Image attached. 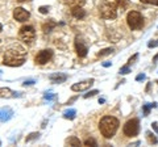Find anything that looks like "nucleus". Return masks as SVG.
Returning a JSON list of instances; mask_svg holds the SVG:
<instances>
[{
    "instance_id": "f257e3e1",
    "label": "nucleus",
    "mask_w": 158,
    "mask_h": 147,
    "mask_svg": "<svg viewBox=\"0 0 158 147\" xmlns=\"http://www.w3.org/2000/svg\"><path fill=\"white\" fill-rule=\"evenodd\" d=\"M25 57H27V51L21 45L13 43L12 46H9L7 49L6 54H4V65L6 66H11V67H19L23 66L25 62Z\"/></svg>"
},
{
    "instance_id": "f03ea898",
    "label": "nucleus",
    "mask_w": 158,
    "mask_h": 147,
    "mask_svg": "<svg viewBox=\"0 0 158 147\" xmlns=\"http://www.w3.org/2000/svg\"><path fill=\"white\" fill-rule=\"evenodd\" d=\"M118 125H120V122H118V120L116 118V117L104 116L100 120V122H99V130H100V133L104 138L110 139L116 134V131L118 129Z\"/></svg>"
},
{
    "instance_id": "7ed1b4c3",
    "label": "nucleus",
    "mask_w": 158,
    "mask_h": 147,
    "mask_svg": "<svg viewBox=\"0 0 158 147\" xmlns=\"http://www.w3.org/2000/svg\"><path fill=\"white\" fill-rule=\"evenodd\" d=\"M127 24L132 30H138L144 26V17L137 11H131L127 14Z\"/></svg>"
},
{
    "instance_id": "20e7f679",
    "label": "nucleus",
    "mask_w": 158,
    "mask_h": 147,
    "mask_svg": "<svg viewBox=\"0 0 158 147\" xmlns=\"http://www.w3.org/2000/svg\"><path fill=\"white\" fill-rule=\"evenodd\" d=\"M116 4L113 3H104L99 7V13L100 17L104 20H115L117 17V9H116Z\"/></svg>"
},
{
    "instance_id": "39448f33",
    "label": "nucleus",
    "mask_w": 158,
    "mask_h": 147,
    "mask_svg": "<svg viewBox=\"0 0 158 147\" xmlns=\"http://www.w3.org/2000/svg\"><path fill=\"white\" fill-rule=\"evenodd\" d=\"M19 38L23 42H25L27 45H31L34 41V38H36V30L31 25H24L19 30Z\"/></svg>"
},
{
    "instance_id": "423d86ee",
    "label": "nucleus",
    "mask_w": 158,
    "mask_h": 147,
    "mask_svg": "<svg viewBox=\"0 0 158 147\" xmlns=\"http://www.w3.org/2000/svg\"><path fill=\"white\" fill-rule=\"evenodd\" d=\"M123 131H124V134L127 137H136L138 134V131H140V121L137 118H132L129 121H127Z\"/></svg>"
},
{
    "instance_id": "0eeeda50",
    "label": "nucleus",
    "mask_w": 158,
    "mask_h": 147,
    "mask_svg": "<svg viewBox=\"0 0 158 147\" xmlns=\"http://www.w3.org/2000/svg\"><path fill=\"white\" fill-rule=\"evenodd\" d=\"M53 58V51L50 49H45V50H41L38 51V54L34 58V62H36V65H46V63L50 61Z\"/></svg>"
},
{
    "instance_id": "6e6552de",
    "label": "nucleus",
    "mask_w": 158,
    "mask_h": 147,
    "mask_svg": "<svg viewBox=\"0 0 158 147\" xmlns=\"http://www.w3.org/2000/svg\"><path fill=\"white\" fill-rule=\"evenodd\" d=\"M13 17H15V20L16 21L24 22V21H27L28 18L31 17V13H29L27 9H24L21 7H17V8L13 9Z\"/></svg>"
},
{
    "instance_id": "1a4fd4ad",
    "label": "nucleus",
    "mask_w": 158,
    "mask_h": 147,
    "mask_svg": "<svg viewBox=\"0 0 158 147\" xmlns=\"http://www.w3.org/2000/svg\"><path fill=\"white\" fill-rule=\"evenodd\" d=\"M94 83H95V80H94V79H87V80H83L81 83H75V84L71 85V91H74V92L87 91L88 88L94 84Z\"/></svg>"
},
{
    "instance_id": "9d476101",
    "label": "nucleus",
    "mask_w": 158,
    "mask_h": 147,
    "mask_svg": "<svg viewBox=\"0 0 158 147\" xmlns=\"http://www.w3.org/2000/svg\"><path fill=\"white\" fill-rule=\"evenodd\" d=\"M0 97H2V99H15V97H21V93L9 89V88L0 87Z\"/></svg>"
},
{
    "instance_id": "9b49d317",
    "label": "nucleus",
    "mask_w": 158,
    "mask_h": 147,
    "mask_svg": "<svg viewBox=\"0 0 158 147\" xmlns=\"http://www.w3.org/2000/svg\"><path fill=\"white\" fill-rule=\"evenodd\" d=\"M13 110L9 106H3L0 108V122H7L13 117Z\"/></svg>"
},
{
    "instance_id": "f8f14e48",
    "label": "nucleus",
    "mask_w": 158,
    "mask_h": 147,
    "mask_svg": "<svg viewBox=\"0 0 158 147\" xmlns=\"http://www.w3.org/2000/svg\"><path fill=\"white\" fill-rule=\"evenodd\" d=\"M75 50H77L78 57L85 58V57L87 55L88 49H87V46L85 45V42H83L82 40H79V38H77V40H75Z\"/></svg>"
},
{
    "instance_id": "ddd939ff",
    "label": "nucleus",
    "mask_w": 158,
    "mask_h": 147,
    "mask_svg": "<svg viewBox=\"0 0 158 147\" xmlns=\"http://www.w3.org/2000/svg\"><path fill=\"white\" fill-rule=\"evenodd\" d=\"M49 79H50L53 83H57V84H61V83L66 81V79H67V75H66V74L57 72V74H52V75L49 76Z\"/></svg>"
},
{
    "instance_id": "4468645a",
    "label": "nucleus",
    "mask_w": 158,
    "mask_h": 147,
    "mask_svg": "<svg viewBox=\"0 0 158 147\" xmlns=\"http://www.w3.org/2000/svg\"><path fill=\"white\" fill-rule=\"evenodd\" d=\"M71 14L75 18H78V20H82V18L86 17V11L82 7H74L71 9Z\"/></svg>"
},
{
    "instance_id": "2eb2a0df",
    "label": "nucleus",
    "mask_w": 158,
    "mask_h": 147,
    "mask_svg": "<svg viewBox=\"0 0 158 147\" xmlns=\"http://www.w3.org/2000/svg\"><path fill=\"white\" fill-rule=\"evenodd\" d=\"M62 3H65L66 6L74 8V7H82L86 3V0H62Z\"/></svg>"
},
{
    "instance_id": "dca6fc26",
    "label": "nucleus",
    "mask_w": 158,
    "mask_h": 147,
    "mask_svg": "<svg viewBox=\"0 0 158 147\" xmlns=\"http://www.w3.org/2000/svg\"><path fill=\"white\" fill-rule=\"evenodd\" d=\"M75 114H77V110L75 109H67L63 112V117L67 120H74L75 118Z\"/></svg>"
},
{
    "instance_id": "f3484780",
    "label": "nucleus",
    "mask_w": 158,
    "mask_h": 147,
    "mask_svg": "<svg viewBox=\"0 0 158 147\" xmlns=\"http://www.w3.org/2000/svg\"><path fill=\"white\" fill-rule=\"evenodd\" d=\"M66 145L69 146H81V141L77 137H70L67 141H66Z\"/></svg>"
},
{
    "instance_id": "a211bd4d",
    "label": "nucleus",
    "mask_w": 158,
    "mask_h": 147,
    "mask_svg": "<svg viewBox=\"0 0 158 147\" xmlns=\"http://www.w3.org/2000/svg\"><path fill=\"white\" fill-rule=\"evenodd\" d=\"M56 25H57V24L54 22V21H49V24L46 22V24H44V25H42V30L45 32V33H49V32H52V29L56 26Z\"/></svg>"
},
{
    "instance_id": "6ab92c4d",
    "label": "nucleus",
    "mask_w": 158,
    "mask_h": 147,
    "mask_svg": "<svg viewBox=\"0 0 158 147\" xmlns=\"http://www.w3.org/2000/svg\"><path fill=\"white\" fill-rule=\"evenodd\" d=\"M157 106V102H153V104H145L142 106V110H144V116H148L150 113V109L152 108H156Z\"/></svg>"
},
{
    "instance_id": "aec40b11",
    "label": "nucleus",
    "mask_w": 158,
    "mask_h": 147,
    "mask_svg": "<svg viewBox=\"0 0 158 147\" xmlns=\"http://www.w3.org/2000/svg\"><path fill=\"white\" fill-rule=\"evenodd\" d=\"M113 53V49L112 47H107V49H103L102 51L98 53V57H106V55H110V54Z\"/></svg>"
},
{
    "instance_id": "412c9836",
    "label": "nucleus",
    "mask_w": 158,
    "mask_h": 147,
    "mask_svg": "<svg viewBox=\"0 0 158 147\" xmlns=\"http://www.w3.org/2000/svg\"><path fill=\"white\" fill-rule=\"evenodd\" d=\"M116 6L120 7L121 9H125L129 6V0H116Z\"/></svg>"
},
{
    "instance_id": "4be33fe9",
    "label": "nucleus",
    "mask_w": 158,
    "mask_h": 147,
    "mask_svg": "<svg viewBox=\"0 0 158 147\" xmlns=\"http://www.w3.org/2000/svg\"><path fill=\"white\" fill-rule=\"evenodd\" d=\"M57 99V95L56 93H52V92H46L45 95H44V100H48V101H53Z\"/></svg>"
},
{
    "instance_id": "5701e85b",
    "label": "nucleus",
    "mask_w": 158,
    "mask_h": 147,
    "mask_svg": "<svg viewBox=\"0 0 158 147\" xmlns=\"http://www.w3.org/2000/svg\"><path fill=\"white\" fill-rule=\"evenodd\" d=\"M146 135H148V139H149V142L150 143H158V138H156L154 137V134H152L150 131H146Z\"/></svg>"
},
{
    "instance_id": "b1692460",
    "label": "nucleus",
    "mask_w": 158,
    "mask_h": 147,
    "mask_svg": "<svg viewBox=\"0 0 158 147\" xmlns=\"http://www.w3.org/2000/svg\"><path fill=\"white\" fill-rule=\"evenodd\" d=\"M85 146H98V143H96V141L94 138H87L85 141Z\"/></svg>"
},
{
    "instance_id": "393cba45",
    "label": "nucleus",
    "mask_w": 158,
    "mask_h": 147,
    "mask_svg": "<svg viewBox=\"0 0 158 147\" xmlns=\"http://www.w3.org/2000/svg\"><path fill=\"white\" fill-rule=\"evenodd\" d=\"M129 72H131L129 65H127V66H124V67L120 68V74H121V75H127V74H129Z\"/></svg>"
},
{
    "instance_id": "a878e982",
    "label": "nucleus",
    "mask_w": 158,
    "mask_h": 147,
    "mask_svg": "<svg viewBox=\"0 0 158 147\" xmlns=\"http://www.w3.org/2000/svg\"><path fill=\"white\" fill-rule=\"evenodd\" d=\"M38 137H40V134H38V133H32V134H29V137H27L25 141H27V142H31L32 139H37Z\"/></svg>"
},
{
    "instance_id": "bb28decb",
    "label": "nucleus",
    "mask_w": 158,
    "mask_h": 147,
    "mask_svg": "<svg viewBox=\"0 0 158 147\" xmlns=\"http://www.w3.org/2000/svg\"><path fill=\"white\" fill-rule=\"evenodd\" d=\"M96 93H99V91H98V89H94V91H90V92H88V93H86V95L83 96V97H85V99H88V97L95 96Z\"/></svg>"
},
{
    "instance_id": "cd10ccee",
    "label": "nucleus",
    "mask_w": 158,
    "mask_h": 147,
    "mask_svg": "<svg viewBox=\"0 0 158 147\" xmlns=\"http://www.w3.org/2000/svg\"><path fill=\"white\" fill-rule=\"evenodd\" d=\"M141 3L145 4H153V6H158V0H140Z\"/></svg>"
},
{
    "instance_id": "c85d7f7f",
    "label": "nucleus",
    "mask_w": 158,
    "mask_h": 147,
    "mask_svg": "<svg viewBox=\"0 0 158 147\" xmlns=\"http://www.w3.org/2000/svg\"><path fill=\"white\" fill-rule=\"evenodd\" d=\"M49 9H50V7L42 6V7H40V9H38V11L41 12V13H48V12H49Z\"/></svg>"
},
{
    "instance_id": "c756f323",
    "label": "nucleus",
    "mask_w": 158,
    "mask_h": 147,
    "mask_svg": "<svg viewBox=\"0 0 158 147\" xmlns=\"http://www.w3.org/2000/svg\"><path fill=\"white\" fill-rule=\"evenodd\" d=\"M137 58H138V54H135V55H133V57H131L129 58V61H128V65H132V63H135V61L137 59Z\"/></svg>"
},
{
    "instance_id": "7c9ffc66",
    "label": "nucleus",
    "mask_w": 158,
    "mask_h": 147,
    "mask_svg": "<svg viewBox=\"0 0 158 147\" xmlns=\"http://www.w3.org/2000/svg\"><path fill=\"white\" fill-rule=\"evenodd\" d=\"M34 83H36V81H34L33 79H31V80H25V81L23 83V85H24V87H27V85H33Z\"/></svg>"
},
{
    "instance_id": "2f4dec72",
    "label": "nucleus",
    "mask_w": 158,
    "mask_h": 147,
    "mask_svg": "<svg viewBox=\"0 0 158 147\" xmlns=\"http://www.w3.org/2000/svg\"><path fill=\"white\" fill-rule=\"evenodd\" d=\"M148 46H149V47H156V46H158V40L157 41H150L149 43H148Z\"/></svg>"
},
{
    "instance_id": "473e14b6",
    "label": "nucleus",
    "mask_w": 158,
    "mask_h": 147,
    "mask_svg": "<svg viewBox=\"0 0 158 147\" xmlns=\"http://www.w3.org/2000/svg\"><path fill=\"white\" fill-rule=\"evenodd\" d=\"M152 127H153V130H154L156 133L158 134V124H157V122H153V124H152Z\"/></svg>"
},
{
    "instance_id": "72a5a7b5",
    "label": "nucleus",
    "mask_w": 158,
    "mask_h": 147,
    "mask_svg": "<svg viewBox=\"0 0 158 147\" xmlns=\"http://www.w3.org/2000/svg\"><path fill=\"white\" fill-rule=\"evenodd\" d=\"M144 79H145V75H144V74H140V75H137V77H136V80H137V81L144 80Z\"/></svg>"
},
{
    "instance_id": "f704fd0d",
    "label": "nucleus",
    "mask_w": 158,
    "mask_h": 147,
    "mask_svg": "<svg viewBox=\"0 0 158 147\" xmlns=\"http://www.w3.org/2000/svg\"><path fill=\"white\" fill-rule=\"evenodd\" d=\"M111 65H112L111 62H104V63H103V67H110Z\"/></svg>"
},
{
    "instance_id": "c9c22d12",
    "label": "nucleus",
    "mask_w": 158,
    "mask_h": 147,
    "mask_svg": "<svg viewBox=\"0 0 158 147\" xmlns=\"http://www.w3.org/2000/svg\"><path fill=\"white\" fill-rule=\"evenodd\" d=\"M19 3H25V2H31V0H17Z\"/></svg>"
},
{
    "instance_id": "e433bc0d",
    "label": "nucleus",
    "mask_w": 158,
    "mask_h": 147,
    "mask_svg": "<svg viewBox=\"0 0 158 147\" xmlns=\"http://www.w3.org/2000/svg\"><path fill=\"white\" fill-rule=\"evenodd\" d=\"M106 100L104 99H100V100H99V104H103V102H104Z\"/></svg>"
},
{
    "instance_id": "4c0bfd02",
    "label": "nucleus",
    "mask_w": 158,
    "mask_h": 147,
    "mask_svg": "<svg viewBox=\"0 0 158 147\" xmlns=\"http://www.w3.org/2000/svg\"><path fill=\"white\" fill-rule=\"evenodd\" d=\"M157 59H158V54H157V55H156V57H154V58H153V61H154V62H156V61H157Z\"/></svg>"
},
{
    "instance_id": "58836bf2",
    "label": "nucleus",
    "mask_w": 158,
    "mask_h": 147,
    "mask_svg": "<svg viewBox=\"0 0 158 147\" xmlns=\"http://www.w3.org/2000/svg\"><path fill=\"white\" fill-rule=\"evenodd\" d=\"M3 30V25H2V24H0V32H2Z\"/></svg>"
},
{
    "instance_id": "ea45409f",
    "label": "nucleus",
    "mask_w": 158,
    "mask_h": 147,
    "mask_svg": "<svg viewBox=\"0 0 158 147\" xmlns=\"http://www.w3.org/2000/svg\"><path fill=\"white\" fill-rule=\"evenodd\" d=\"M0 146H2V141H0Z\"/></svg>"
},
{
    "instance_id": "a19ab883",
    "label": "nucleus",
    "mask_w": 158,
    "mask_h": 147,
    "mask_svg": "<svg viewBox=\"0 0 158 147\" xmlns=\"http://www.w3.org/2000/svg\"><path fill=\"white\" fill-rule=\"evenodd\" d=\"M0 75H2V71H0Z\"/></svg>"
},
{
    "instance_id": "79ce46f5",
    "label": "nucleus",
    "mask_w": 158,
    "mask_h": 147,
    "mask_svg": "<svg viewBox=\"0 0 158 147\" xmlns=\"http://www.w3.org/2000/svg\"><path fill=\"white\" fill-rule=\"evenodd\" d=\"M157 84H158V80H157Z\"/></svg>"
}]
</instances>
